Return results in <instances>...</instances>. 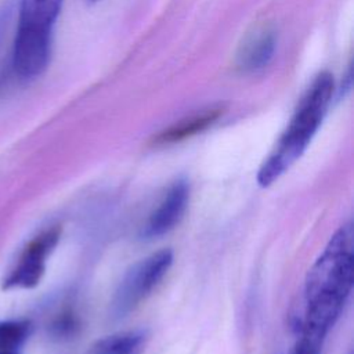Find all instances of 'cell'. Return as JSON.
I'll list each match as a JSON object with an SVG mask.
<instances>
[{"label":"cell","mask_w":354,"mask_h":354,"mask_svg":"<svg viewBox=\"0 0 354 354\" xmlns=\"http://www.w3.org/2000/svg\"><path fill=\"white\" fill-rule=\"evenodd\" d=\"M93 1H97V0H93Z\"/></svg>","instance_id":"cell-12"},{"label":"cell","mask_w":354,"mask_h":354,"mask_svg":"<svg viewBox=\"0 0 354 354\" xmlns=\"http://www.w3.org/2000/svg\"><path fill=\"white\" fill-rule=\"evenodd\" d=\"M28 332L29 322L26 321L0 322V354H21Z\"/></svg>","instance_id":"cell-10"},{"label":"cell","mask_w":354,"mask_h":354,"mask_svg":"<svg viewBox=\"0 0 354 354\" xmlns=\"http://www.w3.org/2000/svg\"><path fill=\"white\" fill-rule=\"evenodd\" d=\"M147 339V332L140 329L116 332L98 339L86 354H142Z\"/></svg>","instance_id":"cell-9"},{"label":"cell","mask_w":354,"mask_h":354,"mask_svg":"<svg viewBox=\"0 0 354 354\" xmlns=\"http://www.w3.org/2000/svg\"><path fill=\"white\" fill-rule=\"evenodd\" d=\"M61 236V227L53 225L35 238H32L22 249L15 266L4 278L3 288H35L46 270V263Z\"/></svg>","instance_id":"cell-5"},{"label":"cell","mask_w":354,"mask_h":354,"mask_svg":"<svg viewBox=\"0 0 354 354\" xmlns=\"http://www.w3.org/2000/svg\"><path fill=\"white\" fill-rule=\"evenodd\" d=\"M173 263L169 249L158 250L134 263L122 278L112 299V314L124 317L144 301L167 274Z\"/></svg>","instance_id":"cell-4"},{"label":"cell","mask_w":354,"mask_h":354,"mask_svg":"<svg viewBox=\"0 0 354 354\" xmlns=\"http://www.w3.org/2000/svg\"><path fill=\"white\" fill-rule=\"evenodd\" d=\"M275 47V32L270 28L257 29L241 46L236 57L238 68L243 72H256L266 68L274 57Z\"/></svg>","instance_id":"cell-7"},{"label":"cell","mask_w":354,"mask_h":354,"mask_svg":"<svg viewBox=\"0 0 354 354\" xmlns=\"http://www.w3.org/2000/svg\"><path fill=\"white\" fill-rule=\"evenodd\" d=\"M64 0H21L12 48V69L21 79H35L48 66L53 29Z\"/></svg>","instance_id":"cell-2"},{"label":"cell","mask_w":354,"mask_h":354,"mask_svg":"<svg viewBox=\"0 0 354 354\" xmlns=\"http://www.w3.org/2000/svg\"><path fill=\"white\" fill-rule=\"evenodd\" d=\"M322 344L324 342H319L306 335H299V339L289 354H321Z\"/></svg>","instance_id":"cell-11"},{"label":"cell","mask_w":354,"mask_h":354,"mask_svg":"<svg viewBox=\"0 0 354 354\" xmlns=\"http://www.w3.org/2000/svg\"><path fill=\"white\" fill-rule=\"evenodd\" d=\"M333 91L332 73L319 72L301 97L288 127L261 163L257 173L259 185H271L304 153L328 112Z\"/></svg>","instance_id":"cell-1"},{"label":"cell","mask_w":354,"mask_h":354,"mask_svg":"<svg viewBox=\"0 0 354 354\" xmlns=\"http://www.w3.org/2000/svg\"><path fill=\"white\" fill-rule=\"evenodd\" d=\"M221 115H223V108H220V106L201 111V112L194 113L185 119H181L180 122L165 129L156 137H153L152 142L155 145H169V144H176L180 141H184V140L194 137L198 133H202L206 129H209L213 123H216V120Z\"/></svg>","instance_id":"cell-8"},{"label":"cell","mask_w":354,"mask_h":354,"mask_svg":"<svg viewBox=\"0 0 354 354\" xmlns=\"http://www.w3.org/2000/svg\"><path fill=\"white\" fill-rule=\"evenodd\" d=\"M189 202V184L187 180H177L163 195L162 201L149 214L141 235L158 238L171 231L184 217Z\"/></svg>","instance_id":"cell-6"},{"label":"cell","mask_w":354,"mask_h":354,"mask_svg":"<svg viewBox=\"0 0 354 354\" xmlns=\"http://www.w3.org/2000/svg\"><path fill=\"white\" fill-rule=\"evenodd\" d=\"M354 281L353 224L342 225L317 259L306 279V303L344 307Z\"/></svg>","instance_id":"cell-3"}]
</instances>
